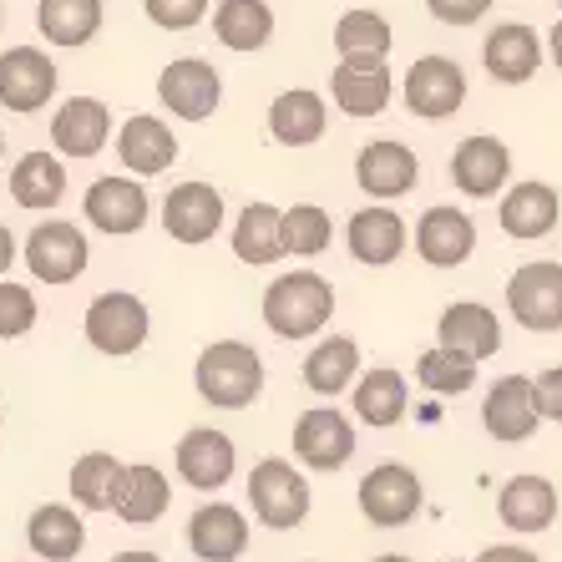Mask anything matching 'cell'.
<instances>
[{
	"label": "cell",
	"instance_id": "23",
	"mask_svg": "<svg viewBox=\"0 0 562 562\" xmlns=\"http://www.w3.org/2000/svg\"><path fill=\"white\" fill-rule=\"evenodd\" d=\"M482 61H486V71H492V81H502V87H522V81L537 77V66H542V41H537L532 26L507 21V26L486 31Z\"/></svg>",
	"mask_w": 562,
	"mask_h": 562
},
{
	"label": "cell",
	"instance_id": "20",
	"mask_svg": "<svg viewBox=\"0 0 562 562\" xmlns=\"http://www.w3.org/2000/svg\"><path fill=\"white\" fill-rule=\"evenodd\" d=\"M188 548L203 562H234L249 548V517L228 502H209L188 517Z\"/></svg>",
	"mask_w": 562,
	"mask_h": 562
},
{
	"label": "cell",
	"instance_id": "5",
	"mask_svg": "<svg viewBox=\"0 0 562 562\" xmlns=\"http://www.w3.org/2000/svg\"><path fill=\"white\" fill-rule=\"evenodd\" d=\"M507 310L532 335H558L562 329V263L558 259L522 263L507 279Z\"/></svg>",
	"mask_w": 562,
	"mask_h": 562
},
{
	"label": "cell",
	"instance_id": "51",
	"mask_svg": "<svg viewBox=\"0 0 562 562\" xmlns=\"http://www.w3.org/2000/svg\"><path fill=\"white\" fill-rule=\"evenodd\" d=\"M0 426H5V411H0Z\"/></svg>",
	"mask_w": 562,
	"mask_h": 562
},
{
	"label": "cell",
	"instance_id": "36",
	"mask_svg": "<svg viewBox=\"0 0 562 562\" xmlns=\"http://www.w3.org/2000/svg\"><path fill=\"white\" fill-rule=\"evenodd\" d=\"M11 198L31 213H46L66 198V168L56 153H26L11 168Z\"/></svg>",
	"mask_w": 562,
	"mask_h": 562
},
{
	"label": "cell",
	"instance_id": "38",
	"mask_svg": "<svg viewBox=\"0 0 562 562\" xmlns=\"http://www.w3.org/2000/svg\"><path fill=\"white\" fill-rule=\"evenodd\" d=\"M391 41H395L391 21L375 11H345L340 26H335V52H340V61L345 56H375V61H385V56H391Z\"/></svg>",
	"mask_w": 562,
	"mask_h": 562
},
{
	"label": "cell",
	"instance_id": "15",
	"mask_svg": "<svg viewBox=\"0 0 562 562\" xmlns=\"http://www.w3.org/2000/svg\"><path fill=\"white\" fill-rule=\"evenodd\" d=\"M162 228H168V238H178V244H209L213 234L223 228V193L213 183H178L168 193V203H162Z\"/></svg>",
	"mask_w": 562,
	"mask_h": 562
},
{
	"label": "cell",
	"instance_id": "50",
	"mask_svg": "<svg viewBox=\"0 0 562 562\" xmlns=\"http://www.w3.org/2000/svg\"><path fill=\"white\" fill-rule=\"evenodd\" d=\"M0 162H5V137H0Z\"/></svg>",
	"mask_w": 562,
	"mask_h": 562
},
{
	"label": "cell",
	"instance_id": "25",
	"mask_svg": "<svg viewBox=\"0 0 562 562\" xmlns=\"http://www.w3.org/2000/svg\"><path fill=\"white\" fill-rule=\"evenodd\" d=\"M482 426L497 441H527L537 431V411H532V380L527 375H502L482 401Z\"/></svg>",
	"mask_w": 562,
	"mask_h": 562
},
{
	"label": "cell",
	"instance_id": "29",
	"mask_svg": "<svg viewBox=\"0 0 562 562\" xmlns=\"http://www.w3.org/2000/svg\"><path fill=\"white\" fill-rule=\"evenodd\" d=\"M497 218H502V234L512 238H548L562 218V198L548 183H517L512 193H502Z\"/></svg>",
	"mask_w": 562,
	"mask_h": 562
},
{
	"label": "cell",
	"instance_id": "18",
	"mask_svg": "<svg viewBox=\"0 0 562 562\" xmlns=\"http://www.w3.org/2000/svg\"><path fill=\"white\" fill-rule=\"evenodd\" d=\"M507 172H512V153L502 137H467V143L451 153V183L461 188L467 198H497L507 188Z\"/></svg>",
	"mask_w": 562,
	"mask_h": 562
},
{
	"label": "cell",
	"instance_id": "43",
	"mask_svg": "<svg viewBox=\"0 0 562 562\" xmlns=\"http://www.w3.org/2000/svg\"><path fill=\"white\" fill-rule=\"evenodd\" d=\"M426 11L441 21V26H476L486 11H492V0H426Z\"/></svg>",
	"mask_w": 562,
	"mask_h": 562
},
{
	"label": "cell",
	"instance_id": "35",
	"mask_svg": "<svg viewBox=\"0 0 562 562\" xmlns=\"http://www.w3.org/2000/svg\"><path fill=\"white\" fill-rule=\"evenodd\" d=\"M355 375H360V345H355L350 335H329V340H319L304 355V385H310L314 395L350 391Z\"/></svg>",
	"mask_w": 562,
	"mask_h": 562
},
{
	"label": "cell",
	"instance_id": "33",
	"mask_svg": "<svg viewBox=\"0 0 562 562\" xmlns=\"http://www.w3.org/2000/svg\"><path fill=\"white\" fill-rule=\"evenodd\" d=\"M102 0H41L36 5V31L52 46H66V52H77L87 41L102 31Z\"/></svg>",
	"mask_w": 562,
	"mask_h": 562
},
{
	"label": "cell",
	"instance_id": "17",
	"mask_svg": "<svg viewBox=\"0 0 562 562\" xmlns=\"http://www.w3.org/2000/svg\"><path fill=\"white\" fill-rule=\"evenodd\" d=\"M436 340H441V350L467 355L471 366H482L486 355L502 350V325H497V314L486 310V304L457 300V304H446V310H441Z\"/></svg>",
	"mask_w": 562,
	"mask_h": 562
},
{
	"label": "cell",
	"instance_id": "16",
	"mask_svg": "<svg viewBox=\"0 0 562 562\" xmlns=\"http://www.w3.org/2000/svg\"><path fill=\"white\" fill-rule=\"evenodd\" d=\"M345 244H350L355 263L385 269V263H395L401 254H406L411 228H406V218H401L395 209H385V203H370V209H360L350 223H345Z\"/></svg>",
	"mask_w": 562,
	"mask_h": 562
},
{
	"label": "cell",
	"instance_id": "2",
	"mask_svg": "<svg viewBox=\"0 0 562 562\" xmlns=\"http://www.w3.org/2000/svg\"><path fill=\"white\" fill-rule=\"evenodd\" d=\"M335 314V284L325 274H279L263 289V325L279 340H310Z\"/></svg>",
	"mask_w": 562,
	"mask_h": 562
},
{
	"label": "cell",
	"instance_id": "13",
	"mask_svg": "<svg viewBox=\"0 0 562 562\" xmlns=\"http://www.w3.org/2000/svg\"><path fill=\"white\" fill-rule=\"evenodd\" d=\"M81 209H87L97 234L127 238V234H143L153 203H147V188L137 178H97L87 188V198H81Z\"/></svg>",
	"mask_w": 562,
	"mask_h": 562
},
{
	"label": "cell",
	"instance_id": "39",
	"mask_svg": "<svg viewBox=\"0 0 562 562\" xmlns=\"http://www.w3.org/2000/svg\"><path fill=\"white\" fill-rule=\"evenodd\" d=\"M329 238H335V223L319 203H294L284 213V254L294 259H314V254L329 249Z\"/></svg>",
	"mask_w": 562,
	"mask_h": 562
},
{
	"label": "cell",
	"instance_id": "28",
	"mask_svg": "<svg viewBox=\"0 0 562 562\" xmlns=\"http://www.w3.org/2000/svg\"><path fill=\"white\" fill-rule=\"evenodd\" d=\"M355 416L366 420V426H375V431H391V426H401L411 411V385L401 370H366V375H355V395H350Z\"/></svg>",
	"mask_w": 562,
	"mask_h": 562
},
{
	"label": "cell",
	"instance_id": "10",
	"mask_svg": "<svg viewBox=\"0 0 562 562\" xmlns=\"http://www.w3.org/2000/svg\"><path fill=\"white\" fill-rule=\"evenodd\" d=\"M355 420L335 406H314L294 420V457L310 471H340L355 457Z\"/></svg>",
	"mask_w": 562,
	"mask_h": 562
},
{
	"label": "cell",
	"instance_id": "41",
	"mask_svg": "<svg viewBox=\"0 0 562 562\" xmlns=\"http://www.w3.org/2000/svg\"><path fill=\"white\" fill-rule=\"evenodd\" d=\"M41 319V304L26 284H15V279H0V340H21L31 335Z\"/></svg>",
	"mask_w": 562,
	"mask_h": 562
},
{
	"label": "cell",
	"instance_id": "48",
	"mask_svg": "<svg viewBox=\"0 0 562 562\" xmlns=\"http://www.w3.org/2000/svg\"><path fill=\"white\" fill-rule=\"evenodd\" d=\"M112 562H162V558H157V552H117Z\"/></svg>",
	"mask_w": 562,
	"mask_h": 562
},
{
	"label": "cell",
	"instance_id": "46",
	"mask_svg": "<svg viewBox=\"0 0 562 562\" xmlns=\"http://www.w3.org/2000/svg\"><path fill=\"white\" fill-rule=\"evenodd\" d=\"M11 263H15V238H11V228L0 223V274H11Z\"/></svg>",
	"mask_w": 562,
	"mask_h": 562
},
{
	"label": "cell",
	"instance_id": "32",
	"mask_svg": "<svg viewBox=\"0 0 562 562\" xmlns=\"http://www.w3.org/2000/svg\"><path fill=\"white\" fill-rule=\"evenodd\" d=\"M234 254L249 269H269L284 259V213L274 203H249L234 223Z\"/></svg>",
	"mask_w": 562,
	"mask_h": 562
},
{
	"label": "cell",
	"instance_id": "31",
	"mask_svg": "<svg viewBox=\"0 0 562 562\" xmlns=\"http://www.w3.org/2000/svg\"><path fill=\"white\" fill-rule=\"evenodd\" d=\"M26 542H31V552L46 562H71V558H81V548H87V527H81L77 507L46 502V507L31 512Z\"/></svg>",
	"mask_w": 562,
	"mask_h": 562
},
{
	"label": "cell",
	"instance_id": "7",
	"mask_svg": "<svg viewBox=\"0 0 562 562\" xmlns=\"http://www.w3.org/2000/svg\"><path fill=\"white\" fill-rule=\"evenodd\" d=\"M157 102L183 122H209L223 102V77L203 61V56L168 61L162 66V77H157Z\"/></svg>",
	"mask_w": 562,
	"mask_h": 562
},
{
	"label": "cell",
	"instance_id": "6",
	"mask_svg": "<svg viewBox=\"0 0 562 562\" xmlns=\"http://www.w3.org/2000/svg\"><path fill=\"white\" fill-rule=\"evenodd\" d=\"M360 512H366V522L375 527H406L411 517L420 512L426 492H420V476L401 461H380L360 476V492H355Z\"/></svg>",
	"mask_w": 562,
	"mask_h": 562
},
{
	"label": "cell",
	"instance_id": "47",
	"mask_svg": "<svg viewBox=\"0 0 562 562\" xmlns=\"http://www.w3.org/2000/svg\"><path fill=\"white\" fill-rule=\"evenodd\" d=\"M548 56L558 61V71H562V21L552 26V36H548Z\"/></svg>",
	"mask_w": 562,
	"mask_h": 562
},
{
	"label": "cell",
	"instance_id": "22",
	"mask_svg": "<svg viewBox=\"0 0 562 562\" xmlns=\"http://www.w3.org/2000/svg\"><path fill=\"white\" fill-rule=\"evenodd\" d=\"M112 137V112L97 97H66L52 117V147L66 157H97Z\"/></svg>",
	"mask_w": 562,
	"mask_h": 562
},
{
	"label": "cell",
	"instance_id": "27",
	"mask_svg": "<svg viewBox=\"0 0 562 562\" xmlns=\"http://www.w3.org/2000/svg\"><path fill=\"white\" fill-rule=\"evenodd\" d=\"M497 512H502V522L512 527V532H548L552 522H558V486L548 482V476H512L507 486H502V497H497Z\"/></svg>",
	"mask_w": 562,
	"mask_h": 562
},
{
	"label": "cell",
	"instance_id": "4",
	"mask_svg": "<svg viewBox=\"0 0 562 562\" xmlns=\"http://www.w3.org/2000/svg\"><path fill=\"white\" fill-rule=\"evenodd\" d=\"M87 340H92L97 355H112V360H122V355H137L147 345V329H153V314H147V304L137 300V294H127V289H106V294H97L92 310H87Z\"/></svg>",
	"mask_w": 562,
	"mask_h": 562
},
{
	"label": "cell",
	"instance_id": "49",
	"mask_svg": "<svg viewBox=\"0 0 562 562\" xmlns=\"http://www.w3.org/2000/svg\"><path fill=\"white\" fill-rule=\"evenodd\" d=\"M375 562H411V558H401V552H385V558H375Z\"/></svg>",
	"mask_w": 562,
	"mask_h": 562
},
{
	"label": "cell",
	"instance_id": "44",
	"mask_svg": "<svg viewBox=\"0 0 562 562\" xmlns=\"http://www.w3.org/2000/svg\"><path fill=\"white\" fill-rule=\"evenodd\" d=\"M532 411L537 420H562V366L542 370L532 380Z\"/></svg>",
	"mask_w": 562,
	"mask_h": 562
},
{
	"label": "cell",
	"instance_id": "14",
	"mask_svg": "<svg viewBox=\"0 0 562 562\" xmlns=\"http://www.w3.org/2000/svg\"><path fill=\"white\" fill-rule=\"evenodd\" d=\"M416 178H420L416 153H411L406 143H395V137H385V143H366L360 157H355V183H360V193L375 198V203L406 198L411 188H416Z\"/></svg>",
	"mask_w": 562,
	"mask_h": 562
},
{
	"label": "cell",
	"instance_id": "11",
	"mask_svg": "<svg viewBox=\"0 0 562 562\" xmlns=\"http://www.w3.org/2000/svg\"><path fill=\"white\" fill-rule=\"evenodd\" d=\"M329 97L345 117H380L395 97L391 66L375 61V56H345L335 71H329Z\"/></svg>",
	"mask_w": 562,
	"mask_h": 562
},
{
	"label": "cell",
	"instance_id": "30",
	"mask_svg": "<svg viewBox=\"0 0 562 562\" xmlns=\"http://www.w3.org/2000/svg\"><path fill=\"white\" fill-rule=\"evenodd\" d=\"M329 127L325 97L310 92V87H294V92H279L274 106H269V137L284 147H310L319 143Z\"/></svg>",
	"mask_w": 562,
	"mask_h": 562
},
{
	"label": "cell",
	"instance_id": "3",
	"mask_svg": "<svg viewBox=\"0 0 562 562\" xmlns=\"http://www.w3.org/2000/svg\"><path fill=\"white\" fill-rule=\"evenodd\" d=\"M249 502H254V517L274 532H294V527L310 517V482H304L294 461L284 457H263L259 467L249 471Z\"/></svg>",
	"mask_w": 562,
	"mask_h": 562
},
{
	"label": "cell",
	"instance_id": "42",
	"mask_svg": "<svg viewBox=\"0 0 562 562\" xmlns=\"http://www.w3.org/2000/svg\"><path fill=\"white\" fill-rule=\"evenodd\" d=\"M143 11L162 31H193L209 15V0H143Z\"/></svg>",
	"mask_w": 562,
	"mask_h": 562
},
{
	"label": "cell",
	"instance_id": "24",
	"mask_svg": "<svg viewBox=\"0 0 562 562\" xmlns=\"http://www.w3.org/2000/svg\"><path fill=\"white\" fill-rule=\"evenodd\" d=\"M168 502H172V482L157 467L137 461V467L117 471V486H112V512H117V522L147 527L168 512Z\"/></svg>",
	"mask_w": 562,
	"mask_h": 562
},
{
	"label": "cell",
	"instance_id": "37",
	"mask_svg": "<svg viewBox=\"0 0 562 562\" xmlns=\"http://www.w3.org/2000/svg\"><path fill=\"white\" fill-rule=\"evenodd\" d=\"M117 471L122 461L112 457V451H87V457H77V467H71V502H77L81 512H112V486H117Z\"/></svg>",
	"mask_w": 562,
	"mask_h": 562
},
{
	"label": "cell",
	"instance_id": "21",
	"mask_svg": "<svg viewBox=\"0 0 562 562\" xmlns=\"http://www.w3.org/2000/svg\"><path fill=\"white\" fill-rule=\"evenodd\" d=\"M234 467H238L234 441H228L223 431H213V426H193V431L178 441V476H183L188 486H198V492H218V486H228Z\"/></svg>",
	"mask_w": 562,
	"mask_h": 562
},
{
	"label": "cell",
	"instance_id": "52",
	"mask_svg": "<svg viewBox=\"0 0 562 562\" xmlns=\"http://www.w3.org/2000/svg\"><path fill=\"white\" fill-rule=\"evenodd\" d=\"M0 21H5V5H0Z\"/></svg>",
	"mask_w": 562,
	"mask_h": 562
},
{
	"label": "cell",
	"instance_id": "34",
	"mask_svg": "<svg viewBox=\"0 0 562 562\" xmlns=\"http://www.w3.org/2000/svg\"><path fill=\"white\" fill-rule=\"evenodd\" d=\"M213 36H218L228 52H259V46H269V36H274L269 0H218Z\"/></svg>",
	"mask_w": 562,
	"mask_h": 562
},
{
	"label": "cell",
	"instance_id": "1",
	"mask_svg": "<svg viewBox=\"0 0 562 562\" xmlns=\"http://www.w3.org/2000/svg\"><path fill=\"white\" fill-rule=\"evenodd\" d=\"M193 385L209 406L249 411L263 395V360H259V350L244 340H213V345H203V355H198Z\"/></svg>",
	"mask_w": 562,
	"mask_h": 562
},
{
	"label": "cell",
	"instance_id": "26",
	"mask_svg": "<svg viewBox=\"0 0 562 562\" xmlns=\"http://www.w3.org/2000/svg\"><path fill=\"white\" fill-rule=\"evenodd\" d=\"M117 157L127 162L132 178H157V172L172 168L178 143H172V127L162 117H127L117 132Z\"/></svg>",
	"mask_w": 562,
	"mask_h": 562
},
{
	"label": "cell",
	"instance_id": "40",
	"mask_svg": "<svg viewBox=\"0 0 562 562\" xmlns=\"http://www.w3.org/2000/svg\"><path fill=\"white\" fill-rule=\"evenodd\" d=\"M416 380L426 385L431 395H467L476 385V366H471L467 355H451V350H426L416 360Z\"/></svg>",
	"mask_w": 562,
	"mask_h": 562
},
{
	"label": "cell",
	"instance_id": "12",
	"mask_svg": "<svg viewBox=\"0 0 562 562\" xmlns=\"http://www.w3.org/2000/svg\"><path fill=\"white\" fill-rule=\"evenodd\" d=\"M467 102V71L451 56H420L406 71V106L426 122H441Z\"/></svg>",
	"mask_w": 562,
	"mask_h": 562
},
{
	"label": "cell",
	"instance_id": "19",
	"mask_svg": "<svg viewBox=\"0 0 562 562\" xmlns=\"http://www.w3.org/2000/svg\"><path fill=\"white\" fill-rule=\"evenodd\" d=\"M471 249H476V223H471L461 209L441 203V209L420 213V223H416V254L431 263V269H457V263L471 259Z\"/></svg>",
	"mask_w": 562,
	"mask_h": 562
},
{
	"label": "cell",
	"instance_id": "8",
	"mask_svg": "<svg viewBox=\"0 0 562 562\" xmlns=\"http://www.w3.org/2000/svg\"><path fill=\"white\" fill-rule=\"evenodd\" d=\"M21 254H26V269L41 279V284H71V279H81L87 259H92L87 234H81L77 223H66V218L36 223Z\"/></svg>",
	"mask_w": 562,
	"mask_h": 562
},
{
	"label": "cell",
	"instance_id": "9",
	"mask_svg": "<svg viewBox=\"0 0 562 562\" xmlns=\"http://www.w3.org/2000/svg\"><path fill=\"white\" fill-rule=\"evenodd\" d=\"M56 61L41 46H11V52L0 56V106L5 112H41V106L56 97Z\"/></svg>",
	"mask_w": 562,
	"mask_h": 562
},
{
	"label": "cell",
	"instance_id": "45",
	"mask_svg": "<svg viewBox=\"0 0 562 562\" xmlns=\"http://www.w3.org/2000/svg\"><path fill=\"white\" fill-rule=\"evenodd\" d=\"M476 562H542V558H532L527 548H512V542H497V548H486Z\"/></svg>",
	"mask_w": 562,
	"mask_h": 562
}]
</instances>
